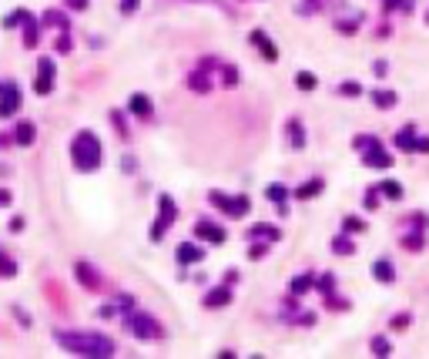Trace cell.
Instances as JSON below:
<instances>
[{"mask_svg":"<svg viewBox=\"0 0 429 359\" xmlns=\"http://www.w3.org/2000/svg\"><path fill=\"white\" fill-rule=\"evenodd\" d=\"M54 340L60 342L64 353L88 356V359H108L118 353L114 340H108L104 333H91V329H57Z\"/></svg>","mask_w":429,"mask_h":359,"instance_id":"obj_1","label":"cell"},{"mask_svg":"<svg viewBox=\"0 0 429 359\" xmlns=\"http://www.w3.org/2000/svg\"><path fill=\"white\" fill-rule=\"evenodd\" d=\"M71 161L77 171H97L101 168V141L94 131H77L71 141Z\"/></svg>","mask_w":429,"mask_h":359,"instance_id":"obj_2","label":"cell"},{"mask_svg":"<svg viewBox=\"0 0 429 359\" xmlns=\"http://www.w3.org/2000/svg\"><path fill=\"white\" fill-rule=\"evenodd\" d=\"M355 148L362 152V165H369V168H392V158H389V152L375 141L373 134H359L353 141Z\"/></svg>","mask_w":429,"mask_h":359,"instance_id":"obj_3","label":"cell"},{"mask_svg":"<svg viewBox=\"0 0 429 359\" xmlns=\"http://www.w3.org/2000/svg\"><path fill=\"white\" fill-rule=\"evenodd\" d=\"M158 208H161V215H158V222L151 225V242H161L165 232H168V228L175 225V218H178V205H175L171 195H161V198H158Z\"/></svg>","mask_w":429,"mask_h":359,"instance_id":"obj_4","label":"cell"},{"mask_svg":"<svg viewBox=\"0 0 429 359\" xmlns=\"http://www.w3.org/2000/svg\"><path fill=\"white\" fill-rule=\"evenodd\" d=\"M208 198H211V205L222 208L225 215H232V218H242V215H248V208H252L245 195H225V191H211Z\"/></svg>","mask_w":429,"mask_h":359,"instance_id":"obj_5","label":"cell"},{"mask_svg":"<svg viewBox=\"0 0 429 359\" xmlns=\"http://www.w3.org/2000/svg\"><path fill=\"white\" fill-rule=\"evenodd\" d=\"M124 322L131 326V333H134L138 340H158V336H161V326L154 322V316H145V312H131Z\"/></svg>","mask_w":429,"mask_h":359,"instance_id":"obj_6","label":"cell"},{"mask_svg":"<svg viewBox=\"0 0 429 359\" xmlns=\"http://www.w3.org/2000/svg\"><path fill=\"white\" fill-rule=\"evenodd\" d=\"M54 74H57L54 61H51V57H40L38 77H34V91H38V95H51V91H54Z\"/></svg>","mask_w":429,"mask_h":359,"instance_id":"obj_7","label":"cell"},{"mask_svg":"<svg viewBox=\"0 0 429 359\" xmlns=\"http://www.w3.org/2000/svg\"><path fill=\"white\" fill-rule=\"evenodd\" d=\"M20 108V88L17 84H0V118H10Z\"/></svg>","mask_w":429,"mask_h":359,"instance_id":"obj_8","label":"cell"},{"mask_svg":"<svg viewBox=\"0 0 429 359\" xmlns=\"http://www.w3.org/2000/svg\"><path fill=\"white\" fill-rule=\"evenodd\" d=\"M131 309H134V299L131 296H114L111 303L101 309V319H114V316H121V319H128Z\"/></svg>","mask_w":429,"mask_h":359,"instance_id":"obj_9","label":"cell"},{"mask_svg":"<svg viewBox=\"0 0 429 359\" xmlns=\"http://www.w3.org/2000/svg\"><path fill=\"white\" fill-rule=\"evenodd\" d=\"M74 276L77 279H81V285H84V289H101V272H97V269H94L91 262H84V259H81V262L74 265Z\"/></svg>","mask_w":429,"mask_h":359,"instance_id":"obj_10","label":"cell"},{"mask_svg":"<svg viewBox=\"0 0 429 359\" xmlns=\"http://www.w3.org/2000/svg\"><path fill=\"white\" fill-rule=\"evenodd\" d=\"M195 235L208 239L211 246H222V242H225V228L215 225V222H208V218H198V222H195Z\"/></svg>","mask_w":429,"mask_h":359,"instance_id":"obj_11","label":"cell"},{"mask_svg":"<svg viewBox=\"0 0 429 359\" xmlns=\"http://www.w3.org/2000/svg\"><path fill=\"white\" fill-rule=\"evenodd\" d=\"M252 44L261 51V57H265V61H279V47L268 40V34H265V31H252Z\"/></svg>","mask_w":429,"mask_h":359,"instance_id":"obj_12","label":"cell"},{"mask_svg":"<svg viewBox=\"0 0 429 359\" xmlns=\"http://www.w3.org/2000/svg\"><path fill=\"white\" fill-rule=\"evenodd\" d=\"M232 303V289L228 285H215V289H208L205 296V305L208 309H222V305Z\"/></svg>","mask_w":429,"mask_h":359,"instance_id":"obj_13","label":"cell"},{"mask_svg":"<svg viewBox=\"0 0 429 359\" xmlns=\"http://www.w3.org/2000/svg\"><path fill=\"white\" fill-rule=\"evenodd\" d=\"M20 27H24V44L27 47H38V34H40V20L34 14H27V17L20 20Z\"/></svg>","mask_w":429,"mask_h":359,"instance_id":"obj_14","label":"cell"},{"mask_svg":"<svg viewBox=\"0 0 429 359\" xmlns=\"http://www.w3.org/2000/svg\"><path fill=\"white\" fill-rule=\"evenodd\" d=\"M248 239H265V242H279L282 232L275 225H265V222H255V225L248 228Z\"/></svg>","mask_w":429,"mask_h":359,"instance_id":"obj_15","label":"cell"},{"mask_svg":"<svg viewBox=\"0 0 429 359\" xmlns=\"http://www.w3.org/2000/svg\"><path fill=\"white\" fill-rule=\"evenodd\" d=\"M373 276H375V282L389 285L392 279H396V269H392L389 259H375V262H373Z\"/></svg>","mask_w":429,"mask_h":359,"instance_id":"obj_16","label":"cell"},{"mask_svg":"<svg viewBox=\"0 0 429 359\" xmlns=\"http://www.w3.org/2000/svg\"><path fill=\"white\" fill-rule=\"evenodd\" d=\"M208 61H211V57H208ZM208 61H202V67H198V71L191 74V81H188V84H191V91H202V95H205V91H211V81H208Z\"/></svg>","mask_w":429,"mask_h":359,"instance_id":"obj_17","label":"cell"},{"mask_svg":"<svg viewBox=\"0 0 429 359\" xmlns=\"http://www.w3.org/2000/svg\"><path fill=\"white\" fill-rule=\"evenodd\" d=\"M205 259V252L198 246H191V242H185V246H178V262L181 265H195V262H202Z\"/></svg>","mask_w":429,"mask_h":359,"instance_id":"obj_18","label":"cell"},{"mask_svg":"<svg viewBox=\"0 0 429 359\" xmlns=\"http://www.w3.org/2000/svg\"><path fill=\"white\" fill-rule=\"evenodd\" d=\"M34 138H38V128H34L31 121H20L17 128H14V141H17V145H24V148H27V145H34Z\"/></svg>","mask_w":429,"mask_h":359,"instance_id":"obj_19","label":"cell"},{"mask_svg":"<svg viewBox=\"0 0 429 359\" xmlns=\"http://www.w3.org/2000/svg\"><path fill=\"white\" fill-rule=\"evenodd\" d=\"M362 20H366V14H362V10H353L349 17H339L336 20V31H342V34H355Z\"/></svg>","mask_w":429,"mask_h":359,"instance_id":"obj_20","label":"cell"},{"mask_svg":"<svg viewBox=\"0 0 429 359\" xmlns=\"http://www.w3.org/2000/svg\"><path fill=\"white\" fill-rule=\"evenodd\" d=\"M416 141H419L416 128H403V131L396 134V148L399 152H416Z\"/></svg>","mask_w":429,"mask_h":359,"instance_id":"obj_21","label":"cell"},{"mask_svg":"<svg viewBox=\"0 0 429 359\" xmlns=\"http://www.w3.org/2000/svg\"><path fill=\"white\" fill-rule=\"evenodd\" d=\"M289 141H292V148H296V152H302V148H305V128H302L299 118H292V121H289Z\"/></svg>","mask_w":429,"mask_h":359,"instance_id":"obj_22","label":"cell"},{"mask_svg":"<svg viewBox=\"0 0 429 359\" xmlns=\"http://www.w3.org/2000/svg\"><path fill=\"white\" fill-rule=\"evenodd\" d=\"M131 111L138 114V118H151V111H154V108H151V97L148 95H131Z\"/></svg>","mask_w":429,"mask_h":359,"instance_id":"obj_23","label":"cell"},{"mask_svg":"<svg viewBox=\"0 0 429 359\" xmlns=\"http://www.w3.org/2000/svg\"><path fill=\"white\" fill-rule=\"evenodd\" d=\"M312 285H316V276H312V272H302V276H296V279H292V285H289V289H292V296H305Z\"/></svg>","mask_w":429,"mask_h":359,"instance_id":"obj_24","label":"cell"},{"mask_svg":"<svg viewBox=\"0 0 429 359\" xmlns=\"http://www.w3.org/2000/svg\"><path fill=\"white\" fill-rule=\"evenodd\" d=\"M373 101H375V108L389 111V108H396V91H386V88H379V91H373Z\"/></svg>","mask_w":429,"mask_h":359,"instance_id":"obj_25","label":"cell"},{"mask_svg":"<svg viewBox=\"0 0 429 359\" xmlns=\"http://www.w3.org/2000/svg\"><path fill=\"white\" fill-rule=\"evenodd\" d=\"M403 246L410 248V252H423V248H426V239H423V228H419V232H406V235H403Z\"/></svg>","mask_w":429,"mask_h":359,"instance_id":"obj_26","label":"cell"},{"mask_svg":"<svg viewBox=\"0 0 429 359\" xmlns=\"http://www.w3.org/2000/svg\"><path fill=\"white\" fill-rule=\"evenodd\" d=\"M332 252H336V255H353L355 242L349 239V235H336V239H332Z\"/></svg>","mask_w":429,"mask_h":359,"instance_id":"obj_27","label":"cell"},{"mask_svg":"<svg viewBox=\"0 0 429 359\" xmlns=\"http://www.w3.org/2000/svg\"><path fill=\"white\" fill-rule=\"evenodd\" d=\"M379 195L389 198V202H399V198H403V185H399V182H382V185H379Z\"/></svg>","mask_w":429,"mask_h":359,"instance_id":"obj_28","label":"cell"},{"mask_svg":"<svg viewBox=\"0 0 429 359\" xmlns=\"http://www.w3.org/2000/svg\"><path fill=\"white\" fill-rule=\"evenodd\" d=\"M296 84H299L302 91H316V88H318V77L312 74V71H299V74H296Z\"/></svg>","mask_w":429,"mask_h":359,"instance_id":"obj_29","label":"cell"},{"mask_svg":"<svg viewBox=\"0 0 429 359\" xmlns=\"http://www.w3.org/2000/svg\"><path fill=\"white\" fill-rule=\"evenodd\" d=\"M318 191H322V178H312V182H305V185L296 191V198L305 202V198H312V195H318Z\"/></svg>","mask_w":429,"mask_h":359,"instance_id":"obj_30","label":"cell"},{"mask_svg":"<svg viewBox=\"0 0 429 359\" xmlns=\"http://www.w3.org/2000/svg\"><path fill=\"white\" fill-rule=\"evenodd\" d=\"M265 195H268V198H272V202L279 205V212H282V215H285V198H289V191H285V189H279V185H268V189H265Z\"/></svg>","mask_w":429,"mask_h":359,"instance_id":"obj_31","label":"cell"},{"mask_svg":"<svg viewBox=\"0 0 429 359\" xmlns=\"http://www.w3.org/2000/svg\"><path fill=\"white\" fill-rule=\"evenodd\" d=\"M40 24H51V27H60V31H64V27H67V17H64L60 10H47V14L40 17Z\"/></svg>","mask_w":429,"mask_h":359,"instance_id":"obj_32","label":"cell"},{"mask_svg":"<svg viewBox=\"0 0 429 359\" xmlns=\"http://www.w3.org/2000/svg\"><path fill=\"white\" fill-rule=\"evenodd\" d=\"M373 356H392V346L386 336H375L373 340Z\"/></svg>","mask_w":429,"mask_h":359,"instance_id":"obj_33","label":"cell"},{"mask_svg":"<svg viewBox=\"0 0 429 359\" xmlns=\"http://www.w3.org/2000/svg\"><path fill=\"white\" fill-rule=\"evenodd\" d=\"M222 84H228V88H235V84H238V67H232V64H225V67H222Z\"/></svg>","mask_w":429,"mask_h":359,"instance_id":"obj_34","label":"cell"},{"mask_svg":"<svg viewBox=\"0 0 429 359\" xmlns=\"http://www.w3.org/2000/svg\"><path fill=\"white\" fill-rule=\"evenodd\" d=\"M382 7H386V10H410L412 0H382Z\"/></svg>","mask_w":429,"mask_h":359,"instance_id":"obj_35","label":"cell"},{"mask_svg":"<svg viewBox=\"0 0 429 359\" xmlns=\"http://www.w3.org/2000/svg\"><path fill=\"white\" fill-rule=\"evenodd\" d=\"M0 276H17V265L10 262L7 255H0Z\"/></svg>","mask_w":429,"mask_h":359,"instance_id":"obj_36","label":"cell"},{"mask_svg":"<svg viewBox=\"0 0 429 359\" xmlns=\"http://www.w3.org/2000/svg\"><path fill=\"white\" fill-rule=\"evenodd\" d=\"M332 285H336V279H332V276L325 272V276L318 279V292H325V296H332Z\"/></svg>","mask_w":429,"mask_h":359,"instance_id":"obj_37","label":"cell"},{"mask_svg":"<svg viewBox=\"0 0 429 359\" xmlns=\"http://www.w3.org/2000/svg\"><path fill=\"white\" fill-rule=\"evenodd\" d=\"M346 232H366V222L362 218H346Z\"/></svg>","mask_w":429,"mask_h":359,"instance_id":"obj_38","label":"cell"},{"mask_svg":"<svg viewBox=\"0 0 429 359\" xmlns=\"http://www.w3.org/2000/svg\"><path fill=\"white\" fill-rule=\"evenodd\" d=\"M375 205H379V189H369V191H366V208L373 212Z\"/></svg>","mask_w":429,"mask_h":359,"instance_id":"obj_39","label":"cell"},{"mask_svg":"<svg viewBox=\"0 0 429 359\" xmlns=\"http://www.w3.org/2000/svg\"><path fill=\"white\" fill-rule=\"evenodd\" d=\"M57 54H71V38H60V40H57Z\"/></svg>","mask_w":429,"mask_h":359,"instance_id":"obj_40","label":"cell"},{"mask_svg":"<svg viewBox=\"0 0 429 359\" xmlns=\"http://www.w3.org/2000/svg\"><path fill=\"white\" fill-rule=\"evenodd\" d=\"M339 91H342V95H362V88H359V84H342Z\"/></svg>","mask_w":429,"mask_h":359,"instance_id":"obj_41","label":"cell"},{"mask_svg":"<svg viewBox=\"0 0 429 359\" xmlns=\"http://www.w3.org/2000/svg\"><path fill=\"white\" fill-rule=\"evenodd\" d=\"M121 10H124V14H134V10H138V0H124Z\"/></svg>","mask_w":429,"mask_h":359,"instance_id":"obj_42","label":"cell"},{"mask_svg":"<svg viewBox=\"0 0 429 359\" xmlns=\"http://www.w3.org/2000/svg\"><path fill=\"white\" fill-rule=\"evenodd\" d=\"M248 255H252V259H261V255H265V246H252L248 248Z\"/></svg>","mask_w":429,"mask_h":359,"instance_id":"obj_43","label":"cell"},{"mask_svg":"<svg viewBox=\"0 0 429 359\" xmlns=\"http://www.w3.org/2000/svg\"><path fill=\"white\" fill-rule=\"evenodd\" d=\"M410 326V316H396V329H406Z\"/></svg>","mask_w":429,"mask_h":359,"instance_id":"obj_44","label":"cell"},{"mask_svg":"<svg viewBox=\"0 0 429 359\" xmlns=\"http://www.w3.org/2000/svg\"><path fill=\"white\" fill-rule=\"evenodd\" d=\"M7 202H10V195H7V191H0V205H7Z\"/></svg>","mask_w":429,"mask_h":359,"instance_id":"obj_45","label":"cell"},{"mask_svg":"<svg viewBox=\"0 0 429 359\" xmlns=\"http://www.w3.org/2000/svg\"><path fill=\"white\" fill-rule=\"evenodd\" d=\"M426 24H429V14H426Z\"/></svg>","mask_w":429,"mask_h":359,"instance_id":"obj_46","label":"cell"}]
</instances>
